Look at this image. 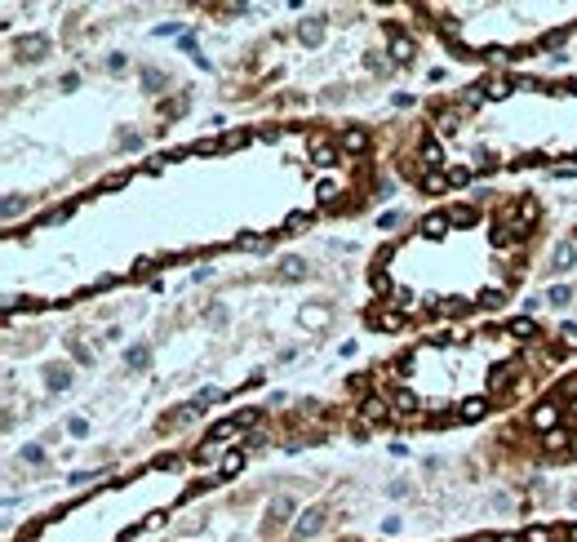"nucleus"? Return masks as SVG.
Masks as SVG:
<instances>
[{"label": "nucleus", "mask_w": 577, "mask_h": 542, "mask_svg": "<svg viewBox=\"0 0 577 542\" xmlns=\"http://www.w3.org/2000/svg\"><path fill=\"white\" fill-rule=\"evenodd\" d=\"M360 418H364V423H391L395 409L386 405L382 396H364V400H360Z\"/></svg>", "instance_id": "obj_1"}, {"label": "nucleus", "mask_w": 577, "mask_h": 542, "mask_svg": "<svg viewBox=\"0 0 577 542\" xmlns=\"http://www.w3.org/2000/svg\"><path fill=\"white\" fill-rule=\"evenodd\" d=\"M386 32H391V58H395V62H413V54H418V45H413L409 36L400 32V27H386Z\"/></svg>", "instance_id": "obj_2"}, {"label": "nucleus", "mask_w": 577, "mask_h": 542, "mask_svg": "<svg viewBox=\"0 0 577 542\" xmlns=\"http://www.w3.org/2000/svg\"><path fill=\"white\" fill-rule=\"evenodd\" d=\"M528 423H533L537 427V432H555V427H560V409H555V405H537L533 409V414H528Z\"/></svg>", "instance_id": "obj_3"}, {"label": "nucleus", "mask_w": 577, "mask_h": 542, "mask_svg": "<svg viewBox=\"0 0 577 542\" xmlns=\"http://www.w3.org/2000/svg\"><path fill=\"white\" fill-rule=\"evenodd\" d=\"M289 516H293V498H285V493H280V498H271V507H267V529H280Z\"/></svg>", "instance_id": "obj_4"}, {"label": "nucleus", "mask_w": 577, "mask_h": 542, "mask_svg": "<svg viewBox=\"0 0 577 542\" xmlns=\"http://www.w3.org/2000/svg\"><path fill=\"white\" fill-rule=\"evenodd\" d=\"M484 414H488V396H471V400H462V405H458L462 423H480Z\"/></svg>", "instance_id": "obj_5"}, {"label": "nucleus", "mask_w": 577, "mask_h": 542, "mask_svg": "<svg viewBox=\"0 0 577 542\" xmlns=\"http://www.w3.org/2000/svg\"><path fill=\"white\" fill-rule=\"evenodd\" d=\"M320 525H325V507H307V511H302V520H298V529H293V534H298V538H307V534H320Z\"/></svg>", "instance_id": "obj_6"}, {"label": "nucleus", "mask_w": 577, "mask_h": 542, "mask_svg": "<svg viewBox=\"0 0 577 542\" xmlns=\"http://www.w3.org/2000/svg\"><path fill=\"white\" fill-rule=\"evenodd\" d=\"M368 143H373V138H368V129H346L342 134V152H351V156H360V152H368Z\"/></svg>", "instance_id": "obj_7"}, {"label": "nucleus", "mask_w": 577, "mask_h": 542, "mask_svg": "<svg viewBox=\"0 0 577 542\" xmlns=\"http://www.w3.org/2000/svg\"><path fill=\"white\" fill-rule=\"evenodd\" d=\"M45 49H49L45 36H23V40H18V54H23V58H45Z\"/></svg>", "instance_id": "obj_8"}, {"label": "nucleus", "mask_w": 577, "mask_h": 542, "mask_svg": "<svg viewBox=\"0 0 577 542\" xmlns=\"http://www.w3.org/2000/svg\"><path fill=\"white\" fill-rule=\"evenodd\" d=\"M368 325H377V329H400L404 316L391 311V307H382V311H368Z\"/></svg>", "instance_id": "obj_9"}, {"label": "nucleus", "mask_w": 577, "mask_h": 542, "mask_svg": "<svg viewBox=\"0 0 577 542\" xmlns=\"http://www.w3.org/2000/svg\"><path fill=\"white\" fill-rule=\"evenodd\" d=\"M45 382H49V391L71 387V369H67V364H49V369H45Z\"/></svg>", "instance_id": "obj_10"}, {"label": "nucleus", "mask_w": 577, "mask_h": 542, "mask_svg": "<svg viewBox=\"0 0 577 542\" xmlns=\"http://www.w3.org/2000/svg\"><path fill=\"white\" fill-rule=\"evenodd\" d=\"M542 445H546V449H551V453H569L573 436L564 432V427H555V432H546V436H542Z\"/></svg>", "instance_id": "obj_11"}, {"label": "nucleus", "mask_w": 577, "mask_h": 542, "mask_svg": "<svg viewBox=\"0 0 577 542\" xmlns=\"http://www.w3.org/2000/svg\"><path fill=\"white\" fill-rule=\"evenodd\" d=\"M510 382H515V364H497V369H493V378H488V391L497 396V391H506Z\"/></svg>", "instance_id": "obj_12"}, {"label": "nucleus", "mask_w": 577, "mask_h": 542, "mask_svg": "<svg viewBox=\"0 0 577 542\" xmlns=\"http://www.w3.org/2000/svg\"><path fill=\"white\" fill-rule=\"evenodd\" d=\"M475 218H480V213L471 209V204H453V209H449V227H471Z\"/></svg>", "instance_id": "obj_13"}, {"label": "nucleus", "mask_w": 577, "mask_h": 542, "mask_svg": "<svg viewBox=\"0 0 577 542\" xmlns=\"http://www.w3.org/2000/svg\"><path fill=\"white\" fill-rule=\"evenodd\" d=\"M444 227H449V213H431V218H422V236H431V240H440Z\"/></svg>", "instance_id": "obj_14"}, {"label": "nucleus", "mask_w": 577, "mask_h": 542, "mask_svg": "<svg viewBox=\"0 0 577 542\" xmlns=\"http://www.w3.org/2000/svg\"><path fill=\"white\" fill-rule=\"evenodd\" d=\"M510 333H515V338H537V320H528V316H515V320H510Z\"/></svg>", "instance_id": "obj_15"}, {"label": "nucleus", "mask_w": 577, "mask_h": 542, "mask_svg": "<svg viewBox=\"0 0 577 542\" xmlns=\"http://www.w3.org/2000/svg\"><path fill=\"white\" fill-rule=\"evenodd\" d=\"M240 467H244V453H240V449H231V453L222 458V462H217V475H235Z\"/></svg>", "instance_id": "obj_16"}, {"label": "nucleus", "mask_w": 577, "mask_h": 542, "mask_svg": "<svg viewBox=\"0 0 577 542\" xmlns=\"http://www.w3.org/2000/svg\"><path fill=\"white\" fill-rule=\"evenodd\" d=\"M329 320V307H302V325H311V329H320V325Z\"/></svg>", "instance_id": "obj_17"}, {"label": "nucleus", "mask_w": 577, "mask_h": 542, "mask_svg": "<svg viewBox=\"0 0 577 542\" xmlns=\"http://www.w3.org/2000/svg\"><path fill=\"white\" fill-rule=\"evenodd\" d=\"M475 303L484 307V311H497V307H506V298H502V289H484V294H480Z\"/></svg>", "instance_id": "obj_18"}, {"label": "nucleus", "mask_w": 577, "mask_h": 542, "mask_svg": "<svg viewBox=\"0 0 577 542\" xmlns=\"http://www.w3.org/2000/svg\"><path fill=\"white\" fill-rule=\"evenodd\" d=\"M298 36H302L307 45H316L320 36H325V23H320V18H311V23H302V27H298Z\"/></svg>", "instance_id": "obj_19"}, {"label": "nucleus", "mask_w": 577, "mask_h": 542, "mask_svg": "<svg viewBox=\"0 0 577 542\" xmlns=\"http://www.w3.org/2000/svg\"><path fill=\"white\" fill-rule=\"evenodd\" d=\"M280 276H285V280L307 276V263H302V258H285V263H280Z\"/></svg>", "instance_id": "obj_20"}, {"label": "nucleus", "mask_w": 577, "mask_h": 542, "mask_svg": "<svg viewBox=\"0 0 577 542\" xmlns=\"http://www.w3.org/2000/svg\"><path fill=\"white\" fill-rule=\"evenodd\" d=\"M368 285H373V294H395V289H391V276H386V271H368Z\"/></svg>", "instance_id": "obj_21"}, {"label": "nucleus", "mask_w": 577, "mask_h": 542, "mask_svg": "<svg viewBox=\"0 0 577 542\" xmlns=\"http://www.w3.org/2000/svg\"><path fill=\"white\" fill-rule=\"evenodd\" d=\"M391 298H395V307H400V311H404V316H413V311H418V298H413V294H409V289H395V294H391Z\"/></svg>", "instance_id": "obj_22"}, {"label": "nucleus", "mask_w": 577, "mask_h": 542, "mask_svg": "<svg viewBox=\"0 0 577 542\" xmlns=\"http://www.w3.org/2000/svg\"><path fill=\"white\" fill-rule=\"evenodd\" d=\"M444 161V152H440V143H427L422 147V169H435V165Z\"/></svg>", "instance_id": "obj_23"}, {"label": "nucleus", "mask_w": 577, "mask_h": 542, "mask_svg": "<svg viewBox=\"0 0 577 542\" xmlns=\"http://www.w3.org/2000/svg\"><path fill=\"white\" fill-rule=\"evenodd\" d=\"M258 418H262V409H240V414H235V427L249 432V427H258Z\"/></svg>", "instance_id": "obj_24"}, {"label": "nucleus", "mask_w": 577, "mask_h": 542, "mask_svg": "<svg viewBox=\"0 0 577 542\" xmlns=\"http://www.w3.org/2000/svg\"><path fill=\"white\" fill-rule=\"evenodd\" d=\"M560 534L555 529H546V525H537V529H524V542H555Z\"/></svg>", "instance_id": "obj_25"}, {"label": "nucleus", "mask_w": 577, "mask_h": 542, "mask_svg": "<svg viewBox=\"0 0 577 542\" xmlns=\"http://www.w3.org/2000/svg\"><path fill=\"white\" fill-rule=\"evenodd\" d=\"M449 187V174H422V191H444Z\"/></svg>", "instance_id": "obj_26"}, {"label": "nucleus", "mask_w": 577, "mask_h": 542, "mask_svg": "<svg viewBox=\"0 0 577 542\" xmlns=\"http://www.w3.org/2000/svg\"><path fill=\"white\" fill-rule=\"evenodd\" d=\"M564 267H573V245H569V240L555 245V271H564Z\"/></svg>", "instance_id": "obj_27"}, {"label": "nucleus", "mask_w": 577, "mask_h": 542, "mask_svg": "<svg viewBox=\"0 0 577 542\" xmlns=\"http://www.w3.org/2000/svg\"><path fill=\"white\" fill-rule=\"evenodd\" d=\"M569 285H551V294H546V303H551V307H564V303H569Z\"/></svg>", "instance_id": "obj_28"}, {"label": "nucleus", "mask_w": 577, "mask_h": 542, "mask_svg": "<svg viewBox=\"0 0 577 542\" xmlns=\"http://www.w3.org/2000/svg\"><path fill=\"white\" fill-rule=\"evenodd\" d=\"M333 161H338V152H333L329 143H320V138H316V165H333Z\"/></svg>", "instance_id": "obj_29"}, {"label": "nucleus", "mask_w": 577, "mask_h": 542, "mask_svg": "<svg viewBox=\"0 0 577 542\" xmlns=\"http://www.w3.org/2000/svg\"><path fill=\"white\" fill-rule=\"evenodd\" d=\"M467 307H471L467 298H449V303L440 307V316H462V311H467Z\"/></svg>", "instance_id": "obj_30"}, {"label": "nucleus", "mask_w": 577, "mask_h": 542, "mask_svg": "<svg viewBox=\"0 0 577 542\" xmlns=\"http://www.w3.org/2000/svg\"><path fill=\"white\" fill-rule=\"evenodd\" d=\"M537 213H542V209H537V200H524V209H519V218H524V227H533V222H537Z\"/></svg>", "instance_id": "obj_31"}, {"label": "nucleus", "mask_w": 577, "mask_h": 542, "mask_svg": "<svg viewBox=\"0 0 577 542\" xmlns=\"http://www.w3.org/2000/svg\"><path fill=\"white\" fill-rule=\"evenodd\" d=\"M125 360H129V369H147V347H134Z\"/></svg>", "instance_id": "obj_32"}, {"label": "nucleus", "mask_w": 577, "mask_h": 542, "mask_svg": "<svg viewBox=\"0 0 577 542\" xmlns=\"http://www.w3.org/2000/svg\"><path fill=\"white\" fill-rule=\"evenodd\" d=\"M249 143V134H240V129H231V134H222V147H244Z\"/></svg>", "instance_id": "obj_33"}, {"label": "nucleus", "mask_w": 577, "mask_h": 542, "mask_svg": "<svg viewBox=\"0 0 577 542\" xmlns=\"http://www.w3.org/2000/svg\"><path fill=\"white\" fill-rule=\"evenodd\" d=\"M510 93V80H493V85H488V98H506Z\"/></svg>", "instance_id": "obj_34"}, {"label": "nucleus", "mask_w": 577, "mask_h": 542, "mask_svg": "<svg viewBox=\"0 0 577 542\" xmlns=\"http://www.w3.org/2000/svg\"><path fill=\"white\" fill-rule=\"evenodd\" d=\"M453 423H462V418L458 414H435L431 418V427H453Z\"/></svg>", "instance_id": "obj_35"}, {"label": "nucleus", "mask_w": 577, "mask_h": 542, "mask_svg": "<svg viewBox=\"0 0 577 542\" xmlns=\"http://www.w3.org/2000/svg\"><path fill=\"white\" fill-rule=\"evenodd\" d=\"M267 245V236H240V249H262Z\"/></svg>", "instance_id": "obj_36"}, {"label": "nucleus", "mask_w": 577, "mask_h": 542, "mask_svg": "<svg viewBox=\"0 0 577 542\" xmlns=\"http://www.w3.org/2000/svg\"><path fill=\"white\" fill-rule=\"evenodd\" d=\"M560 396H577V373H573V378H564V382H560Z\"/></svg>", "instance_id": "obj_37"}, {"label": "nucleus", "mask_w": 577, "mask_h": 542, "mask_svg": "<svg viewBox=\"0 0 577 542\" xmlns=\"http://www.w3.org/2000/svg\"><path fill=\"white\" fill-rule=\"evenodd\" d=\"M18 209H23V200H18V196H9V200H5V218H14Z\"/></svg>", "instance_id": "obj_38"}, {"label": "nucleus", "mask_w": 577, "mask_h": 542, "mask_svg": "<svg viewBox=\"0 0 577 542\" xmlns=\"http://www.w3.org/2000/svg\"><path fill=\"white\" fill-rule=\"evenodd\" d=\"M307 222H311V218H307V213H293V218L285 222V227H289V231H298V227H307Z\"/></svg>", "instance_id": "obj_39"}, {"label": "nucleus", "mask_w": 577, "mask_h": 542, "mask_svg": "<svg viewBox=\"0 0 577 542\" xmlns=\"http://www.w3.org/2000/svg\"><path fill=\"white\" fill-rule=\"evenodd\" d=\"M71 436H89V423H84V418H71Z\"/></svg>", "instance_id": "obj_40"}, {"label": "nucleus", "mask_w": 577, "mask_h": 542, "mask_svg": "<svg viewBox=\"0 0 577 542\" xmlns=\"http://www.w3.org/2000/svg\"><path fill=\"white\" fill-rule=\"evenodd\" d=\"M23 458H27V462H40V458H45V449H36V445H27V449H23Z\"/></svg>", "instance_id": "obj_41"}, {"label": "nucleus", "mask_w": 577, "mask_h": 542, "mask_svg": "<svg viewBox=\"0 0 577 542\" xmlns=\"http://www.w3.org/2000/svg\"><path fill=\"white\" fill-rule=\"evenodd\" d=\"M129 182V174H111V178H102V187H125Z\"/></svg>", "instance_id": "obj_42"}, {"label": "nucleus", "mask_w": 577, "mask_h": 542, "mask_svg": "<svg viewBox=\"0 0 577 542\" xmlns=\"http://www.w3.org/2000/svg\"><path fill=\"white\" fill-rule=\"evenodd\" d=\"M493 542H524V534H497Z\"/></svg>", "instance_id": "obj_43"}, {"label": "nucleus", "mask_w": 577, "mask_h": 542, "mask_svg": "<svg viewBox=\"0 0 577 542\" xmlns=\"http://www.w3.org/2000/svg\"><path fill=\"white\" fill-rule=\"evenodd\" d=\"M569 542H577V525H573V529H569Z\"/></svg>", "instance_id": "obj_44"}, {"label": "nucleus", "mask_w": 577, "mask_h": 542, "mask_svg": "<svg viewBox=\"0 0 577 542\" xmlns=\"http://www.w3.org/2000/svg\"><path fill=\"white\" fill-rule=\"evenodd\" d=\"M573 93H577V80H573Z\"/></svg>", "instance_id": "obj_45"}, {"label": "nucleus", "mask_w": 577, "mask_h": 542, "mask_svg": "<svg viewBox=\"0 0 577 542\" xmlns=\"http://www.w3.org/2000/svg\"><path fill=\"white\" fill-rule=\"evenodd\" d=\"M573 161H577V152H573Z\"/></svg>", "instance_id": "obj_46"}]
</instances>
